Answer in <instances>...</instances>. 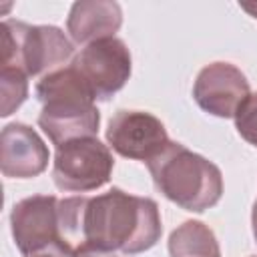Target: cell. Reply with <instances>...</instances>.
Segmentation results:
<instances>
[{
    "label": "cell",
    "mask_w": 257,
    "mask_h": 257,
    "mask_svg": "<svg viewBox=\"0 0 257 257\" xmlns=\"http://www.w3.org/2000/svg\"><path fill=\"white\" fill-rule=\"evenodd\" d=\"M58 221L66 241L124 255L149 251L163 233L157 203L116 187L96 197L60 199Z\"/></svg>",
    "instance_id": "obj_1"
},
{
    "label": "cell",
    "mask_w": 257,
    "mask_h": 257,
    "mask_svg": "<svg viewBox=\"0 0 257 257\" xmlns=\"http://www.w3.org/2000/svg\"><path fill=\"white\" fill-rule=\"evenodd\" d=\"M34 92L42 102L38 126L56 149L76 139L96 137L100 124L96 98L70 64L44 74Z\"/></svg>",
    "instance_id": "obj_2"
},
{
    "label": "cell",
    "mask_w": 257,
    "mask_h": 257,
    "mask_svg": "<svg viewBox=\"0 0 257 257\" xmlns=\"http://www.w3.org/2000/svg\"><path fill=\"white\" fill-rule=\"evenodd\" d=\"M147 167L155 187L185 211L203 213L215 207L223 195V175L219 167L181 143L169 141Z\"/></svg>",
    "instance_id": "obj_3"
},
{
    "label": "cell",
    "mask_w": 257,
    "mask_h": 257,
    "mask_svg": "<svg viewBox=\"0 0 257 257\" xmlns=\"http://www.w3.org/2000/svg\"><path fill=\"white\" fill-rule=\"evenodd\" d=\"M0 66H10L28 76H44L74 58V46L56 26H34L20 20L0 24Z\"/></svg>",
    "instance_id": "obj_4"
},
{
    "label": "cell",
    "mask_w": 257,
    "mask_h": 257,
    "mask_svg": "<svg viewBox=\"0 0 257 257\" xmlns=\"http://www.w3.org/2000/svg\"><path fill=\"white\" fill-rule=\"evenodd\" d=\"M114 167L108 145L96 137L70 141L56 149L52 161V181L60 191L86 193L104 187Z\"/></svg>",
    "instance_id": "obj_5"
},
{
    "label": "cell",
    "mask_w": 257,
    "mask_h": 257,
    "mask_svg": "<svg viewBox=\"0 0 257 257\" xmlns=\"http://www.w3.org/2000/svg\"><path fill=\"white\" fill-rule=\"evenodd\" d=\"M70 66L82 76L96 100H108L128 80L133 60L126 44L112 36L86 44L74 54Z\"/></svg>",
    "instance_id": "obj_6"
},
{
    "label": "cell",
    "mask_w": 257,
    "mask_h": 257,
    "mask_svg": "<svg viewBox=\"0 0 257 257\" xmlns=\"http://www.w3.org/2000/svg\"><path fill=\"white\" fill-rule=\"evenodd\" d=\"M106 143L124 159L149 163L169 145V135L165 124L155 114L122 108L108 120Z\"/></svg>",
    "instance_id": "obj_7"
},
{
    "label": "cell",
    "mask_w": 257,
    "mask_h": 257,
    "mask_svg": "<svg viewBox=\"0 0 257 257\" xmlns=\"http://www.w3.org/2000/svg\"><path fill=\"white\" fill-rule=\"evenodd\" d=\"M247 76L231 62H211L203 66L193 84L195 102L219 118H235L241 104L249 98Z\"/></svg>",
    "instance_id": "obj_8"
},
{
    "label": "cell",
    "mask_w": 257,
    "mask_h": 257,
    "mask_svg": "<svg viewBox=\"0 0 257 257\" xmlns=\"http://www.w3.org/2000/svg\"><path fill=\"white\" fill-rule=\"evenodd\" d=\"M54 195H32L18 201L10 211V229L22 255H28L62 237Z\"/></svg>",
    "instance_id": "obj_9"
},
{
    "label": "cell",
    "mask_w": 257,
    "mask_h": 257,
    "mask_svg": "<svg viewBox=\"0 0 257 257\" xmlns=\"http://www.w3.org/2000/svg\"><path fill=\"white\" fill-rule=\"evenodd\" d=\"M48 147L40 135L24 124L10 122L0 135V169L10 179H32L48 167Z\"/></svg>",
    "instance_id": "obj_10"
},
{
    "label": "cell",
    "mask_w": 257,
    "mask_h": 257,
    "mask_svg": "<svg viewBox=\"0 0 257 257\" xmlns=\"http://www.w3.org/2000/svg\"><path fill=\"white\" fill-rule=\"evenodd\" d=\"M122 24V10L110 0H80L70 6L66 30L76 44L112 38Z\"/></svg>",
    "instance_id": "obj_11"
},
{
    "label": "cell",
    "mask_w": 257,
    "mask_h": 257,
    "mask_svg": "<svg viewBox=\"0 0 257 257\" xmlns=\"http://www.w3.org/2000/svg\"><path fill=\"white\" fill-rule=\"evenodd\" d=\"M171 257H221L215 233L201 221H185L169 235Z\"/></svg>",
    "instance_id": "obj_12"
},
{
    "label": "cell",
    "mask_w": 257,
    "mask_h": 257,
    "mask_svg": "<svg viewBox=\"0 0 257 257\" xmlns=\"http://www.w3.org/2000/svg\"><path fill=\"white\" fill-rule=\"evenodd\" d=\"M0 94H2L0 114L10 116L28 96V74L18 68L0 66Z\"/></svg>",
    "instance_id": "obj_13"
},
{
    "label": "cell",
    "mask_w": 257,
    "mask_h": 257,
    "mask_svg": "<svg viewBox=\"0 0 257 257\" xmlns=\"http://www.w3.org/2000/svg\"><path fill=\"white\" fill-rule=\"evenodd\" d=\"M235 128L249 145L257 147V92L249 94V98L241 104L235 114Z\"/></svg>",
    "instance_id": "obj_14"
},
{
    "label": "cell",
    "mask_w": 257,
    "mask_h": 257,
    "mask_svg": "<svg viewBox=\"0 0 257 257\" xmlns=\"http://www.w3.org/2000/svg\"><path fill=\"white\" fill-rule=\"evenodd\" d=\"M24 257H76V249L64 237H60V239H56V241H52V243H48V245H44L32 253L24 255Z\"/></svg>",
    "instance_id": "obj_15"
},
{
    "label": "cell",
    "mask_w": 257,
    "mask_h": 257,
    "mask_svg": "<svg viewBox=\"0 0 257 257\" xmlns=\"http://www.w3.org/2000/svg\"><path fill=\"white\" fill-rule=\"evenodd\" d=\"M76 257H118V255L114 251H104V249L82 243V245L76 247Z\"/></svg>",
    "instance_id": "obj_16"
},
{
    "label": "cell",
    "mask_w": 257,
    "mask_h": 257,
    "mask_svg": "<svg viewBox=\"0 0 257 257\" xmlns=\"http://www.w3.org/2000/svg\"><path fill=\"white\" fill-rule=\"evenodd\" d=\"M239 6H241V10L249 12V14H251V16L257 20V2H241Z\"/></svg>",
    "instance_id": "obj_17"
},
{
    "label": "cell",
    "mask_w": 257,
    "mask_h": 257,
    "mask_svg": "<svg viewBox=\"0 0 257 257\" xmlns=\"http://www.w3.org/2000/svg\"><path fill=\"white\" fill-rule=\"evenodd\" d=\"M251 225H253V237L257 241V199L253 203V211H251Z\"/></svg>",
    "instance_id": "obj_18"
}]
</instances>
